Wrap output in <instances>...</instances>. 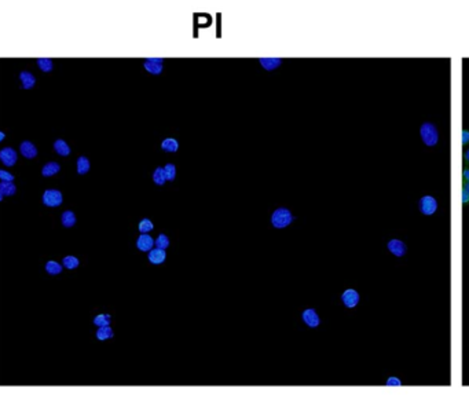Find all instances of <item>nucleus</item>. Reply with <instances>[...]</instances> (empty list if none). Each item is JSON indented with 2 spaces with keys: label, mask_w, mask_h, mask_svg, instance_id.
I'll return each mask as SVG.
<instances>
[{
  "label": "nucleus",
  "mask_w": 469,
  "mask_h": 399,
  "mask_svg": "<svg viewBox=\"0 0 469 399\" xmlns=\"http://www.w3.org/2000/svg\"><path fill=\"white\" fill-rule=\"evenodd\" d=\"M420 137L426 147H434L439 142V131L436 128V125L429 121H425L420 127Z\"/></svg>",
  "instance_id": "obj_1"
},
{
  "label": "nucleus",
  "mask_w": 469,
  "mask_h": 399,
  "mask_svg": "<svg viewBox=\"0 0 469 399\" xmlns=\"http://www.w3.org/2000/svg\"><path fill=\"white\" fill-rule=\"evenodd\" d=\"M418 210L421 212L422 215H425V216H432V215L436 214V211H438V201H436V198L434 196H431V194H425V196H422L420 200H418Z\"/></svg>",
  "instance_id": "obj_2"
},
{
  "label": "nucleus",
  "mask_w": 469,
  "mask_h": 399,
  "mask_svg": "<svg viewBox=\"0 0 469 399\" xmlns=\"http://www.w3.org/2000/svg\"><path fill=\"white\" fill-rule=\"evenodd\" d=\"M293 216L290 214V211H288L286 208H280V210H277L274 214H272L271 222L272 224L278 229H284L286 226L292 223Z\"/></svg>",
  "instance_id": "obj_3"
},
{
  "label": "nucleus",
  "mask_w": 469,
  "mask_h": 399,
  "mask_svg": "<svg viewBox=\"0 0 469 399\" xmlns=\"http://www.w3.org/2000/svg\"><path fill=\"white\" fill-rule=\"evenodd\" d=\"M42 201L46 206H50V208H56V206H60L62 202H64V196L61 193L60 190L56 189H48L46 190L43 193V198H42Z\"/></svg>",
  "instance_id": "obj_4"
},
{
  "label": "nucleus",
  "mask_w": 469,
  "mask_h": 399,
  "mask_svg": "<svg viewBox=\"0 0 469 399\" xmlns=\"http://www.w3.org/2000/svg\"><path fill=\"white\" fill-rule=\"evenodd\" d=\"M388 251L396 256V258H402V256H405L406 252H407V246L402 240H398V238H394V240L388 241Z\"/></svg>",
  "instance_id": "obj_5"
},
{
  "label": "nucleus",
  "mask_w": 469,
  "mask_h": 399,
  "mask_svg": "<svg viewBox=\"0 0 469 399\" xmlns=\"http://www.w3.org/2000/svg\"><path fill=\"white\" fill-rule=\"evenodd\" d=\"M17 151L13 147H5L0 150V161L5 164L6 167H13L17 163Z\"/></svg>",
  "instance_id": "obj_6"
},
{
  "label": "nucleus",
  "mask_w": 469,
  "mask_h": 399,
  "mask_svg": "<svg viewBox=\"0 0 469 399\" xmlns=\"http://www.w3.org/2000/svg\"><path fill=\"white\" fill-rule=\"evenodd\" d=\"M19 150H21V155L24 156L25 159H35L36 156H37V147L35 146V143H32L30 141L21 142Z\"/></svg>",
  "instance_id": "obj_7"
},
{
  "label": "nucleus",
  "mask_w": 469,
  "mask_h": 399,
  "mask_svg": "<svg viewBox=\"0 0 469 399\" xmlns=\"http://www.w3.org/2000/svg\"><path fill=\"white\" fill-rule=\"evenodd\" d=\"M343 303H344L348 309H354L355 306L359 303V293L357 291H354V289H347L344 293H343Z\"/></svg>",
  "instance_id": "obj_8"
},
{
  "label": "nucleus",
  "mask_w": 469,
  "mask_h": 399,
  "mask_svg": "<svg viewBox=\"0 0 469 399\" xmlns=\"http://www.w3.org/2000/svg\"><path fill=\"white\" fill-rule=\"evenodd\" d=\"M145 69L151 74H159L163 72V58H149L145 62Z\"/></svg>",
  "instance_id": "obj_9"
},
{
  "label": "nucleus",
  "mask_w": 469,
  "mask_h": 399,
  "mask_svg": "<svg viewBox=\"0 0 469 399\" xmlns=\"http://www.w3.org/2000/svg\"><path fill=\"white\" fill-rule=\"evenodd\" d=\"M52 146H54V150H55L56 155L61 156V157H68L70 155L69 145L64 139H56Z\"/></svg>",
  "instance_id": "obj_10"
},
{
  "label": "nucleus",
  "mask_w": 469,
  "mask_h": 399,
  "mask_svg": "<svg viewBox=\"0 0 469 399\" xmlns=\"http://www.w3.org/2000/svg\"><path fill=\"white\" fill-rule=\"evenodd\" d=\"M19 82H21L24 90H30L36 84V79L30 72H21L19 73Z\"/></svg>",
  "instance_id": "obj_11"
},
{
  "label": "nucleus",
  "mask_w": 469,
  "mask_h": 399,
  "mask_svg": "<svg viewBox=\"0 0 469 399\" xmlns=\"http://www.w3.org/2000/svg\"><path fill=\"white\" fill-rule=\"evenodd\" d=\"M153 245H154V241H153V238H151L150 236H147V234H142V236L138 238V242H136V246H138L141 251H143V252L151 251Z\"/></svg>",
  "instance_id": "obj_12"
},
{
  "label": "nucleus",
  "mask_w": 469,
  "mask_h": 399,
  "mask_svg": "<svg viewBox=\"0 0 469 399\" xmlns=\"http://www.w3.org/2000/svg\"><path fill=\"white\" fill-rule=\"evenodd\" d=\"M165 258H167V255H165V251H164V249H151L150 253H149V260H150L153 264H161V263L165 260Z\"/></svg>",
  "instance_id": "obj_13"
},
{
  "label": "nucleus",
  "mask_w": 469,
  "mask_h": 399,
  "mask_svg": "<svg viewBox=\"0 0 469 399\" xmlns=\"http://www.w3.org/2000/svg\"><path fill=\"white\" fill-rule=\"evenodd\" d=\"M303 319H304V322H306L307 325L312 326V328H314V326H318L319 325L318 314L315 313V311L312 309L306 310V311L303 313Z\"/></svg>",
  "instance_id": "obj_14"
},
{
  "label": "nucleus",
  "mask_w": 469,
  "mask_h": 399,
  "mask_svg": "<svg viewBox=\"0 0 469 399\" xmlns=\"http://www.w3.org/2000/svg\"><path fill=\"white\" fill-rule=\"evenodd\" d=\"M61 223L64 227H73L76 224V215L72 211H65L64 214L61 215Z\"/></svg>",
  "instance_id": "obj_15"
},
{
  "label": "nucleus",
  "mask_w": 469,
  "mask_h": 399,
  "mask_svg": "<svg viewBox=\"0 0 469 399\" xmlns=\"http://www.w3.org/2000/svg\"><path fill=\"white\" fill-rule=\"evenodd\" d=\"M60 169H61L60 164L55 163V161H50V163L46 164V165L43 167V169H42V175L47 176V178L48 176H54L60 172Z\"/></svg>",
  "instance_id": "obj_16"
},
{
  "label": "nucleus",
  "mask_w": 469,
  "mask_h": 399,
  "mask_svg": "<svg viewBox=\"0 0 469 399\" xmlns=\"http://www.w3.org/2000/svg\"><path fill=\"white\" fill-rule=\"evenodd\" d=\"M44 269H46V271H47V274L58 275L62 273V269H64V266H61L60 263L55 262V260H48V262L46 263Z\"/></svg>",
  "instance_id": "obj_17"
},
{
  "label": "nucleus",
  "mask_w": 469,
  "mask_h": 399,
  "mask_svg": "<svg viewBox=\"0 0 469 399\" xmlns=\"http://www.w3.org/2000/svg\"><path fill=\"white\" fill-rule=\"evenodd\" d=\"M0 193L3 196H14L17 193V187L13 182H0Z\"/></svg>",
  "instance_id": "obj_18"
},
{
  "label": "nucleus",
  "mask_w": 469,
  "mask_h": 399,
  "mask_svg": "<svg viewBox=\"0 0 469 399\" xmlns=\"http://www.w3.org/2000/svg\"><path fill=\"white\" fill-rule=\"evenodd\" d=\"M282 61L280 58H260V64L263 65V68L267 70H272V69L278 68Z\"/></svg>",
  "instance_id": "obj_19"
},
{
  "label": "nucleus",
  "mask_w": 469,
  "mask_h": 399,
  "mask_svg": "<svg viewBox=\"0 0 469 399\" xmlns=\"http://www.w3.org/2000/svg\"><path fill=\"white\" fill-rule=\"evenodd\" d=\"M90 167H91L90 160L87 159V157H84V156L79 157L77 159V174L79 175H84V174H87V172L90 171Z\"/></svg>",
  "instance_id": "obj_20"
},
{
  "label": "nucleus",
  "mask_w": 469,
  "mask_h": 399,
  "mask_svg": "<svg viewBox=\"0 0 469 399\" xmlns=\"http://www.w3.org/2000/svg\"><path fill=\"white\" fill-rule=\"evenodd\" d=\"M113 337V331L110 326H99L98 332H96V339L98 340H108Z\"/></svg>",
  "instance_id": "obj_21"
},
{
  "label": "nucleus",
  "mask_w": 469,
  "mask_h": 399,
  "mask_svg": "<svg viewBox=\"0 0 469 399\" xmlns=\"http://www.w3.org/2000/svg\"><path fill=\"white\" fill-rule=\"evenodd\" d=\"M161 147H163L165 151H169V153H173V151H177L179 149V143H178L177 139H172V138H168V139H165L161 143Z\"/></svg>",
  "instance_id": "obj_22"
},
{
  "label": "nucleus",
  "mask_w": 469,
  "mask_h": 399,
  "mask_svg": "<svg viewBox=\"0 0 469 399\" xmlns=\"http://www.w3.org/2000/svg\"><path fill=\"white\" fill-rule=\"evenodd\" d=\"M62 264H64L68 270H73V269H77L80 262H79V259L76 258V256L69 255V256H65L64 260H62Z\"/></svg>",
  "instance_id": "obj_23"
},
{
  "label": "nucleus",
  "mask_w": 469,
  "mask_h": 399,
  "mask_svg": "<svg viewBox=\"0 0 469 399\" xmlns=\"http://www.w3.org/2000/svg\"><path fill=\"white\" fill-rule=\"evenodd\" d=\"M37 66L43 72H51L52 68H54V64H52V61L50 58H40V60H37Z\"/></svg>",
  "instance_id": "obj_24"
},
{
  "label": "nucleus",
  "mask_w": 469,
  "mask_h": 399,
  "mask_svg": "<svg viewBox=\"0 0 469 399\" xmlns=\"http://www.w3.org/2000/svg\"><path fill=\"white\" fill-rule=\"evenodd\" d=\"M153 179L157 185H164L165 183V180H167V176H165V171H164V168H157L153 174Z\"/></svg>",
  "instance_id": "obj_25"
},
{
  "label": "nucleus",
  "mask_w": 469,
  "mask_h": 399,
  "mask_svg": "<svg viewBox=\"0 0 469 399\" xmlns=\"http://www.w3.org/2000/svg\"><path fill=\"white\" fill-rule=\"evenodd\" d=\"M94 324L96 326H108L110 325V315L108 314H99L94 318Z\"/></svg>",
  "instance_id": "obj_26"
},
{
  "label": "nucleus",
  "mask_w": 469,
  "mask_h": 399,
  "mask_svg": "<svg viewBox=\"0 0 469 399\" xmlns=\"http://www.w3.org/2000/svg\"><path fill=\"white\" fill-rule=\"evenodd\" d=\"M155 245H157V248H160V249L168 248V246H169L168 237L165 236V234H160L159 238L155 240Z\"/></svg>",
  "instance_id": "obj_27"
},
{
  "label": "nucleus",
  "mask_w": 469,
  "mask_h": 399,
  "mask_svg": "<svg viewBox=\"0 0 469 399\" xmlns=\"http://www.w3.org/2000/svg\"><path fill=\"white\" fill-rule=\"evenodd\" d=\"M164 171H165V176H167V180H173V179H175V175H177V169H175V165H173V164H168V165H165V168H164Z\"/></svg>",
  "instance_id": "obj_28"
},
{
  "label": "nucleus",
  "mask_w": 469,
  "mask_h": 399,
  "mask_svg": "<svg viewBox=\"0 0 469 399\" xmlns=\"http://www.w3.org/2000/svg\"><path fill=\"white\" fill-rule=\"evenodd\" d=\"M153 230V223H151L149 219H143L141 223H139V232L141 233H149Z\"/></svg>",
  "instance_id": "obj_29"
},
{
  "label": "nucleus",
  "mask_w": 469,
  "mask_h": 399,
  "mask_svg": "<svg viewBox=\"0 0 469 399\" xmlns=\"http://www.w3.org/2000/svg\"><path fill=\"white\" fill-rule=\"evenodd\" d=\"M0 180L2 182H13L14 176L5 169H0Z\"/></svg>",
  "instance_id": "obj_30"
},
{
  "label": "nucleus",
  "mask_w": 469,
  "mask_h": 399,
  "mask_svg": "<svg viewBox=\"0 0 469 399\" xmlns=\"http://www.w3.org/2000/svg\"><path fill=\"white\" fill-rule=\"evenodd\" d=\"M461 135H462V145H464V146L469 145V129H462V134H461Z\"/></svg>",
  "instance_id": "obj_31"
},
{
  "label": "nucleus",
  "mask_w": 469,
  "mask_h": 399,
  "mask_svg": "<svg viewBox=\"0 0 469 399\" xmlns=\"http://www.w3.org/2000/svg\"><path fill=\"white\" fill-rule=\"evenodd\" d=\"M462 204L464 205H468L469 204V192L466 189L462 187Z\"/></svg>",
  "instance_id": "obj_32"
},
{
  "label": "nucleus",
  "mask_w": 469,
  "mask_h": 399,
  "mask_svg": "<svg viewBox=\"0 0 469 399\" xmlns=\"http://www.w3.org/2000/svg\"><path fill=\"white\" fill-rule=\"evenodd\" d=\"M387 384H388V386H400V384H402V383H400L399 378H396V377H389V378H388Z\"/></svg>",
  "instance_id": "obj_33"
},
{
  "label": "nucleus",
  "mask_w": 469,
  "mask_h": 399,
  "mask_svg": "<svg viewBox=\"0 0 469 399\" xmlns=\"http://www.w3.org/2000/svg\"><path fill=\"white\" fill-rule=\"evenodd\" d=\"M464 167L469 168V149L464 151Z\"/></svg>",
  "instance_id": "obj_34"
},
{
  "label": "nucleus",
  "mask_w": 469,
  "mask_h": 399,
  "mask_svg": "<svg viewBox=\"0 0 469 399\" xmlns=\"http://www.w3.org/2000/svg\"><path fill=\"white\" fill-rule=\"evenodd\" d=\"M462 182H469V168H464L462 171Z\"/></svg>",
  "instance_id": "obj_35"
},
{
  "label": "nucleus",
  "mask_w": 469,
  "mask_h": 399,
  "mask_svg": "<svg viewBox=\"0 0 469 399\" xmlns=\"http://www.w3.org/2000/svg\"><path fill=\"white\" fill-rule=\"evenodd\" d=\"M462 187H464V189H466L469 192V182H462Z\"/></svg>",
  "instance_id": "obj_36"
},
{
  "label": "nucleus",
  "mask_w": 469,
  "mask_h": 399,
  "mask_svg": "<svg viewBox=\"0 0 469 399\" xmlns=\"http://www.w3.org/2000/svg\"><path fill=\"white\" fill-rule=\"evenodd\" d=\"M5 138H6L5 132H2V131H0V142L3 141V139H5Z\"/></svg>",
  "instance_id": "obj_37"
},
{
  "label": "nucleus",
  "mask_w": 469,
  "mask_h": 399,
  "mask_svg": "<svg viewBox=\"0 0 469 399\" xmlns=\"http://www.w3.org/2000/svg\"><path fill=\"white\" fill-rule=\"evenodd\" d=\"M2 200H3V194L0 193V201H2Z\"/></svg>",
  "instance_id": "obj_38"
}]
</instances>
